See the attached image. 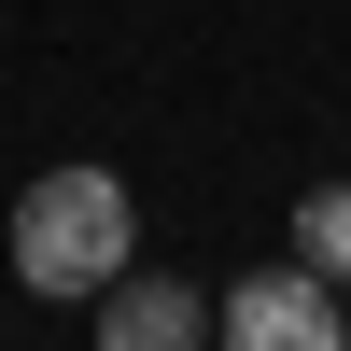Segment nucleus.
<instances>
[{
  "label": "nucleus",
  "mask_w": 351,
  "mask_h": 351,
  "mask_svg": "<svg viewBox=\"0 0 351 351\" xmlns=\"http://www.w3.org/2000/svg\"><path fill=\"white\" fill-rule=\"evenodd\" d=\"M211 309L225 295H197V281H169V267H127L99 295V351H211Z\"/></svg>",
  "instance_id": "7ed1b4c3"
},
{
  "label": "nucleus",
  "mask_w": 351,
  "mask_h": 351,
  "mask_svg": "<svg viewBox=\"0 0 351 351\" xmlns=\"http://www.w3.org/2000/svg\"><path fill=\"white\" fill-rule=\"evenodd\" d=\"M295 253H309L324 281H351V183H309V197H295Z\"/></svg>",
  "instance_id": "20e7f679"
},
{
  "label": "nucleus",
  "mask_w": 351,
  "mask_h": 351,
  "mask_svg": "<svg viewBox=\"0 0 351 351\" xmlns=\"http://www.w3.org/2000/svg\"><path fill=\"white\" fill-rule=\"evenodd\" d=\"M141 267V211H127V183L112 169H43V183L14 197V281L28 295H71V309H99L112 281Z\"/></svg>",
  "instance_id": "f257e3e1"
},
{
  "label": "nucleus",
  "mask_w": 351,
  "mask_h": 351,
  "mask_svg": "<svg viewBox=\"0 0 351 351\" xmlns=\"http://www.w3.org/2000/svg\"><path fill=\"white\" fill-rule=\"evenodd\" d=\"M211 337L225 351H351V309H337V281L295 253V267H253L239 295L211 309Z\"/></svg>",
  "instance_id": "f03ea898"
}]
</instances>
